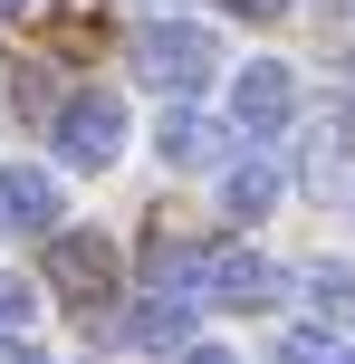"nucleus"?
<instances>
[{
	"label": "nucleus",
	"instance_id": "9d476101",
	"mask_svg": "<svg viewBox=\"0 0 355 364\" xmlns=\"http://www.w3.org/2000/svg\"><path fill=\"white\" fill-rule=\"evenodd\" d=\"M298 297H317V316L355 326V259H317V269H298Z\"/></svg>",
	"mask_w": 355,
	"mask_h": 364
},
{
	"label": "nucleus",
	"instance_id": "dca6fc26",
	"mask_svg": "<svg viewBox=\"0 0 355 364\" xmlns=\"http://www.w3.org/2000/svg\"><path fill=\"white\" fill-rule=\"evenodd\" d=\"M231 10H250V19H279V10H288V0H231Z\"/></svg>",
	"mask_w": 355,
	"mask_h": 364
},
{
	"label": "nucleus",
	"instance_id": "ddd939ff",
	"mask_svg": "<svg viewBox=\"0 0 355 364\" xmlns=\"http://www.w3.org/2000/svg\"><path fill=\"white\" fill-rule=\"evenodd\" d=\"M29 316H38V288H29L19 269H0V336H19Z\"/></svg>",
	"mask_w": 355,
	"mask_h": 364
},
{
	"label": "nucleus",
	"instance_id": "6e6552de",
	"mask_svg": "<svg viewBox=\"0 0 355 364\" xmlns=\"http://www.w3.org/2000/svg\"><path fill=\"white\" fill-rule=\"evenodd\" d=\"M211 182H221V211L231 220H269L288 201V164H279V154H231Z\"/></svg>",
	"mask_w": 355,
	"mask_h": 364
},
{
	"label": "nucleus",
	"instance_id": "20e7f679",
	"mask_svg": "<svg viewBox=\"0 0 355 364\" xmlns=\"http://www.w3.org/2000/svg\"><path fill=\"white\" fill-rule=\"evenodd\" d=\"M279 297H298V269H279L260 250H211L192 269V307H279Z\"/></svg>",
	"mask_w": 355,
	"mask_h": 364
},
{
	"label": "nucleus",
	"instance_id": "f257e3e1",
	"mask_svg": "<svg viewBox=\"0 0 355 364\" xmlns=\"http://www.w3.org/2000/svg\"><path fill=\"white\" fill-rule=\"evenodd\" d=\"M134 68L164 96H192V87H211V77H231V48H221L211 19H144V29H134Z\"/></svg>",
	"mask_w": 355,
	"mask_h": 364
},
{
	"label": "nucleus",
	"instance_id": "39448f33",
	"mask_svg": "<svg viewBox=\"0 0 355 364\" xmlns=\"http://www.w3.org/2000/svg\"><path fill=\"white\" fill-rule=\"evenodd\" d=\"M307 106V77L288 68V58H240L231 68V125L240 134H288Z\"/></svg>",
	"mask_w": 355,
	"mask_h": 364
},
{
	"label": "nucleus",
	"instance_id": "7ed1b4c3",
	"mask_svg": "<svg viewBox=\"0 0 355 364\" xmlns=\"http://www.w3.org/2000/svg\"><path fill=\"white\" fill-rule=\"evenodd\" d=\"M115 278H125V250L106 230H68V220L48 230V297L58 307H106Z\"/></svg>",
	"mask_w": 355,
	"mask_h": 364
},
{
	"label": "nucleus",
	"instance_id": "f03ea898",
	"mask_svg": "<svg viewBox=\"0 0 355 364\" xmlns=\"http://www.w3.org/2000/svg\"><path fill=\"white\" fill-rule=\"evenodd\" d=\"M125 134H134V115H125L115 87H77L68 106L48 115V154H58L68 173H106L115 154H125Z\"/></svg>",
	"mask_w": 355,
	"mask_h": 364
},
{
	"label": "nucleus",
	"instance_id": "f3484780",
	"mask_svg": "<svg viewBox=\"0 0 355 364\" xmlns=\"http://www.w3.org/2000/svg\"><path fill=\"white\" fill-rule=\"evenodd\" d=\"M19 10H29V0H0V29H10V19H19Z\"/></svg>",
	"mask_w": 355,
	"mask_h": 364
},
{
	"label": "nucleus",
	"instance_id": "9b49d317",
	"mask_svg": "<svg viewBox=\"0 0 355 364\" xmlns=\"http://www.w3.org/2000/svg\"><path fill=\"white\" fill-rule=\"evenodd\" d=\"M307 182H317V192H327V201L346 211V201H355V144H337V134H317V164H307Z\"/></svg>",
	"mask_w": 355,
	"mask_h": 364
},
{
	"label": "nucleus",
	"instance_id": "1a4fd4ad",
	"mask_svg": "<svg viewBox=\"0 0 355 364\" xmlns=\"http://www.w3.org/2000/svg\"><path fill=\"white\" fill-rule=\"evenodd\" d=\"M183 336H192V307H183V297H144V307L125 316V346L134 355H164V346H183Z\"/></svg>",
	"mask_w": 355,
	"mask_h": 364
},
{
	"label": "nucleus",
	"instance_id": "4468645a",
	"mask_svg": "<svg viewBox=\"0 0 355 364\" xmlns=\"http://www.w3.org/2000/svg\"><path fill=\"white\" fill-rule=\"evenodd\" d=\"M0 364H58V355H38V346H19V336H0Z\"/></svg>",
	"mask_w": 355,
	"mask_h": 364
},
{
	"label": "nucleus",
	"instance_id": "a211bd4d",
	"mask_svg": "<svg viewBox=\"0 0 355 364\" xmlns=\"http://www.w3.org/2000/svg\"><path fill=\"white\" fill-rule=\"evenodd\" d=\"M337 96H346V115H355V68H346V87H337Z\"/></svg>",
	"mask_w": 355,
	"mask_h": 364
},
{
	"label": "nucleus",
	"instance_id": "6ab92c4d",
	"mask_svg": "<svg viewBox=\"0 0 355 364\" xmlns=\"http://www.w3.org/2000/svg\"><path fill=\"white\" fill-rule=\"evenodd\" d=\"M346 364H355V355H346Z\"/></svg>",
	"mask_w": 355,
	"mask_h": 364
},
{
	"label": "nucleus",
	"instance_id": "423d86ee",
	"mask_svg": "<svg viewBox=\"0 0 355 364\" xmlns=\"http://www.w3.org/2000/svg\"><path fill=\"white\" fill-rule=\"evenodd\" d=\"M58 220H68V182H58L48 164H10L0 173V230H38L48 240Z\"/></svg>",
	"mask_w": 355,
	"mask_h": 364
},
{
	"label": "nucleus",
	"instance_id": "f8f14e48",
	"mask_svg": "<svg viewBox=\"0 0 355 364\" xmlns=\"http://www.w3.org/2000/svg\"><path fill=\"white\" fill-rule=\"evenodd\" d=\"M279 364H346V346L327 326H279Z\"/></svg>",
	"mask_w": 355,
	"mask_h": 364
},
{
	"label": "nucleus",
	"instance_id": "0eeeda50",
	"mask_svg": "<svg viewBox=\"0 0 355 364\" xmlns=\"http://www.w3.org/2000/svg\"><path fill=\"white\" fill-rule=\"evenodd\" d=\"M154 144H164L173 173H221V164H231V125L202 115V106H173L164 125H154Z\"/></svg>",
	"mask_w": 355,
	"mask_h": 364
},
{
	"label": "nucleus",
	"instance_id": "2eb2a0df",
	"mask_svg": "<svg viewBox=\"0 0 355 364\" xmlns=\"http://www.w3.org/2000/svg\"><path fill=\"white\" fill-rule=\"evenodd\" d=\"M183 364H240V355H231V346H192Z\"/></svg>",
	"mask_w": 355,
	"mask_h": 364
}]
</instances>
